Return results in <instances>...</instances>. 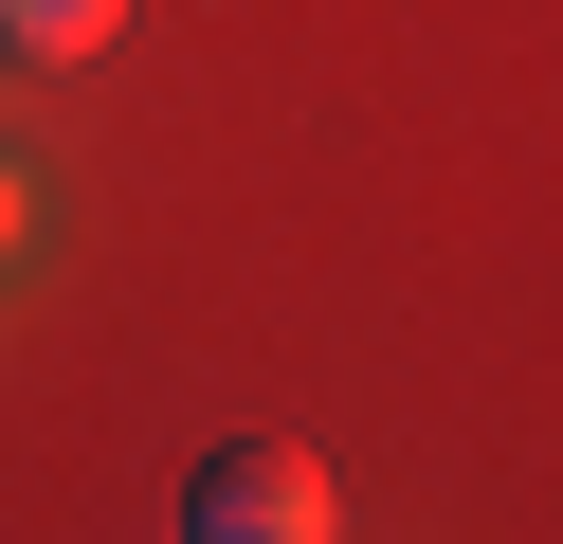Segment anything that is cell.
<instances>
[{"mask_svg": "<svg viewBox=\"0 0 563 544\" xmlns=\"http://www.w3.org/2000/svg\"><path fill=\"white\" fill-rule=\"evenodd\" d=\"M183 544H345V490H328V454H291V435H236V454H200Z\"/></svg>", "mask_w": 563, "mask_h": 544, "instance_id": "1", "label": "cell"}, {"mask_svg": "<svg viewBox=\"0 0 563 544\" xmlns=\"http://www.w3.org/2000/svg\"><path fill=\"white\" fill-rule=\"evenodd\" d=\"M128 36V0H0V55L19 73H74V55H110Z\"/></svg>", "mask_w": 563, "mask_h": 544, "instance_id": "2", "label": "cell"}]
</instances>
